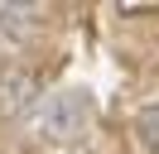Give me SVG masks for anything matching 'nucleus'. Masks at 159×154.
<instances>
[{
    "label": "nucleus",
    "instance_id": "f257e3e1",
    "mask_svg": "<svg viewBox=\"0 0 159 154\" xmlns=\"http://www.w3.org/2000/svg\"><path fill=\"white\" fill-rule=\"evenodd\" d=\"M87 120H92V96H87V92H77V87L53 92L48 101H43V111H39L43 135H48V140H58V144L77 140V135L87 130Z\"/></svg>",
    "mask_w": 159,
    "mask_h": 154
},
{
    "label": "nucleus",
    "instance_id": "f03ea898",
    "mask_svg": "<svg viewBox=\"0 0 159 154\" xmlns=\"http://www.w3.org/2000/svg\"><path fill=\"white\" fill-rule=\"evenodd\" d=\"M34 101H39V77L20 63L0 67V116H24Z\"/></svg>",
    "mask_w": 159,
    "mask_h": 154
},
{
    "label": "nucleus",
    "instance_id": "7ed1b4c3",
    "mask_svg": "<svg viewBox=\"0 0 159 154\" xmlns=\"http://www.w3.org/2000/svg\"><path fill=\"white\" fill-rule=\"evenodd\" d=\"M34 15H39L34 5H0V29L15 34V38H24V34L34 29Z\"/></svg>",
    "mask_w": 159,
    "mask_h": 154
},
{
    "label": "nucleus",
    "instance_id": "20e7f679",
    "mask_svg": "<svg viewBox=\"0 0 159 154\" xmlns=\"http://www.w3.org/2000/svg\"><path fill=\"white\" fill-rule=\"evenodd\" d=\"M135 135H140V144H145L149 154H159V106H145V111L135 116Z\"/></svg>",
    "mask_w": 159,
    "mask_h": 154
}]
</instances>
